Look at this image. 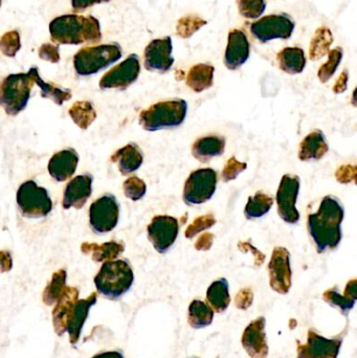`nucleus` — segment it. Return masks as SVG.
Returning a JSON list of instances; mask_svg holds the SVG:
<instances>
[{
	"label": "nucleus",
	"mask_w": 357,
	"mask_h": 358,
	"mask_svg": "<svg viewBox=\"0 0 357 358\" xmlns=\"http://www.w3.org/2000/svg\"><path fill=\"white\" fill-rule=\"evenodd\" d=\"M214 319V310L201 300H194L189 306L188 323L195 329L207 327Z\"/></svg>",
	"instance_id": "473e14b6"
},
{
	"label": "nucleus",
	"mask_w": 357,
	"mask_h": 358,
	"mask_svg": "<svg viewBox=\"0 0 357 358\" xmlns=\"http://www.w3.org/2000/svg\"><path fill=\"white\" fill-rule=\"evenodd\" d=\"M92 358H124V357L119 351H107V352L99 353Z\"/></svg>",
	"instance_id": "603ef678"
},
{
	"label": "nucleus",
	"mask_w": 357,
	"mask_h": 358,
	"mask_svg": "<svg viewBox=\"0 0 357 358\" xmlns=\"http://www.w3.org/2000/svg\"><path fill=\"white\" fill-rule=\"evenodd\" d=\"M207 299L212 308L216 313H224L231 303L228 280L222 278V279L213 282L207 289Z\"/></svg>",
	"instance_id": "7c9ffc66"
},
{
	"label": "nucleus",
	"mask_w": 357,
	"mask_h": 358,
	"mask_svg": "<svg viewBox=\"0 0 357 358\" xmlns=\"http://www.w3.org/2000/svg\"><path fill=\"white\" fill-rule=\"evenodd\" d=\"M79 300V290L75 287H65L60 298L57 301L56 306L52 310V324L54 331L58 336H63L66 332L67 319L71 309Z\"/></svg>",
	"instance_id": "4be33fe9"
},
{
	"label": "nucleus",
	"mask_w": 357,
	"mask_h": 358,
	"mask_svg": "<svg viewBox=\"0 0 357 358\" xmlns=\"http://www.w3.org/2000/svg\"><path fill=\"white\" fill-rule=\"evenodd\" d=\"M147 231L154 250L159 254H166L177 239L180 224L174 217L159 215L152 219Z\"/></svg>",
	"instance_id": "f8f14e48"
},
{
	"label": "nucleus",
	"mask_w": 357,
	"mask_h": 358,
	"mask_svg": "<svg viewBox=\"0 0 357 358\" xmlns=\"http://www.w3.org/2000/svg\"><path fill=\"white\" fill-rule=\"evenodd\" d=\"M40 59L48 61V62L58 63L60 61V52H59L58 46L52 43L42 44L38 50Z\"/></svg>",
	"instance_id": "c03bdc74"
},
{
	"label": "nucleus",
	"mask_w": 357,
	"mask_h": 358,
	"mask_svg": "<svg viewBox=\"0 0 357 358\" xmlns=\"http://www.w3.org/2000/svg\"><path fill=\"white\" fill-rule=\"evenodd\" d=\"M134 281L131 265L126 260L104 262L94 278V285L99 294L110 300H117L129 292Z\"/></svg>",
	"instance_id": "7ed1b4c3"
},
{
	"label": "nucleus",
	"mask_w": 357,
	"mask_h": 358,
	"mask_svg": "<svg viewBox=\"0 0 357 358\" xmlns=\"http://www.w3.org/2000/svg\"><path fill=\"white\" fill-rule=\"evenodd\" d=\"M296 23L287 14L268 15L252 23L251 33L261 43L275 39H289L295 31Z\"/></svg>",
	"instance_id": "1a4fd4ad"
},
{
	"label": "nucleus",
	"mask_w": 357,
	"mask_h": 358,
	"mask_svg": "<svg viewBox=\"0 0 357 358\" xmlns=\"http://www.w3.org/2000/svg\"><path fill=\"white\" fill-rule=\"evenodd\" d=\"M21 40L18 31H6L0 38V52L8 58H14L20 50Z\"/></svg>",
	"instance_id": "ea45409f"
},
{
	"label": "nucleus",
	"mask_w": 357,
	"mask_h": 358,
	"mask_svg": "<svg viewBox=\"0 0 357 358\" xmlns=\"http://www.w3.org/2000/svg\"><path fill=\"white\" fill-rule=\"evenodd\" d=\"M96 300H98V294L92 292L87 299L78 300L71 309L66 324V332H68L71 345H75L79 342L84 323L87 319L90 308L96 304Z\"/></svg>",
	"instance_id": "aec40b11"
},
{
	"label": "nucleus",
	"mask_w": 357,
	"mask_h": 358,
	"mask_svg": "<svg viewBox=\"0 0 357 358\" xmlns=\"http://www.w3.org/2000/svg\"><path fill=\"white\" fill-rule=\"evenodd\" d=\"M226 150V138L222 136H205L192 146V155L201 163H207L214 157H220Z\"/></svg>",
	"instance_id": "393cba45"
},
{
	"label": "nucleus",
	"mask_w": 357,
	"mask_h": 358,
	"mask_svg": "<svg viewBox=\"0 0 357 358\" xmlns=\"http://www.w3.org/2000/svg\"><path fill=\"white\" fill-rule=\"evenodd\" d=\"M119 219V204L115 196L106 194L98 198L89 208V224L99 235L109 233L117 227Z\"/></svg>",
	"instance_id": "9d476101"
},
{
	"label": "nucleus",
	"mask_w": 357,
	"mask_h": 358,
	"mask_svg": "<svg viewBox=\"0 0 357 358\" xmlns=\"http://www.w3.org/2000/svg\"><path fill=\"white\" fill-rule=\"evenodd\" d=\"M215 223V217L212 214L198 217V218L195 219V220L187 227L184 235H186L188 239H192L197 234L201 233V231H205V229H211Z\"/></svg>",
	"instance_id": "79ce46f5"
},
{
	"label": "nucleus",
	"mask_w": 357,
	"mask_h": 358,
	"mask_svg": "<svg viewBox=\"0 0 357 358\" xmlns=\"http://www.w3.org/2000/svg\"><path fill=\"white\" fill-rule=\"evenodd\" d=\"M111 162L117 164L119 172L123 176L133 173L142 167L144 162V155L140 147L136 144L126 145L123 148L119 149L111 157Z\"/></svg>",
	"instance_id": "b1692460"
},
{
	"label": "nucleus",
	"mask_w": 357,
	"mask_h": 358,
	"mask_svg": "<svg viewBox=\"0 0 357 358\" xmlns=\"http://www.w3.org/2000/svg\"><path fill=\"white\" fill-rule=\"evenodd\" d=\"M34 84L29 73H12L4 78L0 83V106L6 115H17L24 110Z\"/></svg>",
	"instance_id": "423d86ee"
},
{
	"label": "nucleus",
	"mask_w": 357,
	"mask_h": 358,
	"mask_svg": "<svg viewBox=\"0 0 357 358\" xmlns=\"http://www.w3.org/2000/svg\"><path fill=\"white\" fill-rule=\"evenodd\" d=\"M81 250L83 254L89 256L96 262H107L115 260L125 250V246L121 242L110 241L103 244L85 242L82 244Z\"/></svg>",
	"instance_id": "a878e982"
},
{
	"label": "nucleus",
	"mask_w": 357,
	"mask_h": 358,
	"mask_svg": "<svg viewBox=\"0 0 357 358\" xmlns=\"http://www.w3.org/2000/svg\"><path fill=\"white\" fill-rule=\"evenodd\" d=\"M344 216L343 203L333 195L323 198L319 210L308 216V231L319 254L335 250L340 245Z\"/></svg>",
	"instance_id": "f257e3e1"
},
{
	"label": "nucleus",
	"mask_w": 357,
	"mask_h": 358,
	"mask_svg": "<svg viewBox=\"0 0 357 358\" xmlns=\"http://www.w3.org/2000/svg\"><path fill=\"white\" fill-rule=\"evenodd\" d=\"M217 181V173L210 168L192 172L184 183L182 193L184 203L199 206L209 201L215 194Z\"/></svg>",
	"instance_id": "6e6552de"
},
{
	"label": "nucleus",
	"mask_w": 357,
	"mask_h": 358,
	"mask_svg": "<svg viewBox=\"0 0 357 358\" xmlns=\"http://www.w3.org/2000/svg\"><path fill=\"white\" fill-rule=\"evenodd\" d=\"M207 21L205 19L198 16H184L178 20L177 25H176V33L180 38L188 39L192 37L196 31H198L201 27L207 24Z\"/></svg>",
	"instance_id": "4c0bfd02"
},
{
	"label": "nucleus",
	"mask_w": 357,
	"mask_h": 358,
	"mask_svg": "<svg viewBox=\"0 0 357 358\" xmlns=\"http://www.w3.org/2000/svg\"><path fill=\"white\" fill-rule=\"evenodd\" d=\"M13 259L10 252L6 250H1L0 252V271L1 273H8L12 269Z\"/></svg>",
	"instance_id": "3c124183"
},
{
	"label": "nucleus",
	"mask_w": 357,
	"mask_h": 358,
	"mask_svg": "<svg viewBox=\"0 0 357 358\" xmlns=\"http://www.w3.org/2000/svg\"><path fill=\"white\" fill-rule=\"evenodd\" d=\"M173 43L170 36L152 40L145 48L144 64L147 71L166 73L174 64Z\"/></svg>",
	"instance_id": "4468645a"
},
{
	"label": "nucleus",
	"mask_w": 357,
	"mask_h": 358,
	"mask_svg": "<svg viewBox=\"0 0 357 358\" xmlns=\"http://www.w3.org/2000/svg\"><path fill=\"white\" fill-rule=\"evenodd\" d=\"M188 103L182 99L163 101L145 109L140 115V124L146 131H159L178 127L184 123Z\"/></svg>",
	"instance_id": "20e7f679"
},
{
	"label": "nucleus",
	"mask_w": 357,
	"mask_h": 358,
	"mask_svg": "<svg viewBox=\"0 0 357 358\" xmlns=\"http://www.w3.org/2000/svg\"><path fill=\"white\" fill-rule=\"evenodd\" d=\"M266 321L263 317L252 322L243 332V348L252 358H266L268 355V345L265 334Z\"/></svg>",
	"instance_id": "a211bd4d"
},
{
	"label": "nucleus",
	"mask_w": 357,
	"mask_h": 358,
	"mask_svg": "<svg viewBox=\"0 0 357 358\" xmlns=\"http://www.w3.org/2000/svg\"><path fill=\"white\" fill-rule=\"evenodd\" d=\"M68 113L73 119V123L83 130L87 129L96 119V110H94L92 103L87 102V101L75 102L69 108Z\"/></svg>",
	"instance_id": "f704fd0d"
},
{
	"label": "nucleus",
	"mask_w": 357,
	"mask_h": 358,
	"mask_svg": "<svg viewBox=\"0 0 357 358\" xmlns=\"http://www.w3.org/2000/svg\"><path fill=\"white\" fill-rule=\"evenodd\" d=\"M29 75L33 78L34 83L41 90L42 98L50 99L57 105H63V103L71 99V90L59 87L54 84L48 83L40 77L37 67H31L29 71Z\"/></svg>",
	"instance_id": "c756f323"
},
{
	"label": "nucleus",
	"mask_w": 357,
	"mask_h": 358,
	"mask_svg": "<svg viewBox=\"0 0 357 358\" xmlns=\"http://www.w3.org/2000/svg\"><path fill=\"white\" fill-rule=\"evenodd\" d=\"M16 202L22 216L27 218H43L52 210V201L48 189L34 180H27L19 187Z\"/></svg>",
	"instance_id": "0eeeda50"
},
{
	"label": "nucleus",
	"mask_w": 357,
	"mask_h": 358,
	"mask_svg": "<svg viewBox=\"0 0 357 358\" xmlns=\"http://www.w3.org/2000/svg\"><path fill=\"white\" fill-rule=\"evenodd\" d=\"M343 57L344 50L340 46L328 52V60L319 69L318 77L322 83H327L333 77L343 60Z\"/></svg>",
	"instance_id": "e433bc0d"
},
{
	"label": "nucleus",
	"mask_w": 357,
	"mask_h": 358,
	"mask_svg": "<svg viewBox=\"0 0 357 358\" xmlns=\"http://www.w3.org/2000/svg\"><path fill=\"white\" fill-rule=\"evenodd\" d=\"M253 302V294L249 289H243L237 294L236 304L239 308H247Z\"/></svg>",
	"instance_id": "de8ad7c7"
},
{
	"label": "nucleus",
	"mask_w": 357,
	"mask_h": 358,
	"mask_svg": "<svg viewBox=\"0 0 357 358\" xmlns=\"http://www.w3.org/2000/svg\"><path fill=\"white\" fill-rule=\"evenodd\" d=\"M79 155L73 149L59 151L50 159L48 173L54 180L63 182L71 178L77 170Z\"/></svg>",
	"instance_id": "412c9836"
},
{
	"label": "nucleus",
	"mask_w": 357,
	"mask_h": 358,
	"mask_svg": "<svg viewBox=\"0 0 357 358\" xmlns=\"http://www.w3.org/2000/svg\"><path fill=\"white\" fill-rule=\"evenodd\" d=\"M343 338H323L314 330L308 331L305 345H298L297 358H337L341 350Z\"/></svg>",
	"instance_id": "dca6fc26"
},
{
	"label": "nucleus",
	"mask_w": 357,
	"mask_h": 358,
	"mask_svg": "<svg viewBox=\"0 0 357 358\" xmlns=\"http://www.w3.org/2000/svg\"><path fill=\"white\" fill-rule=\"evenodd\" d=\"M123 56L121 46L117 43L100 44L81 48L73 57L75 73L81 77L96 75L117 62Z\"/></svg>",
	"instance_id": "39448f33"
},
{
	"label": "nucleus",
	"mask_w": 357,
	"mask_h": 358,
	"mask_svg": "<svg viewBox=\"0 0 357 358\" xmlns=\"http://www.w3.org/2000/svg\"><path fill=\"white\" fill-rule=\"evenodd\" d=\"M356 284V279L348 282L344 294H340L337 287L330 288V289L324 292L323 299H324L325 302L328 303L331 306L339 308L343 315H347L356 305L357 298Z\"/></svg>",
	"instance_id": "bb28decb"
},
{
	"label": "nucleus",
	"mask_w": 357,
	"mask_h": 358,
	"mask_svg": "<svg viewBox=\"0 0 357 358\" xmlns=\"http://www.w3.org/2000/svg\"><path fill=\"white\" fill-rule=\"evenodd\" d=\"M333 43V34L326 25L319 27L314 31V37L310 42L309 58L312 61L320 60L330 52V46Z\"/></svg>",
	"instance_id": "2f4dec72"
},
{
	"label": "nucleus",
	"mask_w": 357,
	"mask_h": 358,
	"mask_svg": "<svg viewBox=\"0 0 357 358\" xmlns=\"http://www.w3.org/2000/svg\"><path fill=\"white\" fill-rule=\"evenodd\" d=\"M2 0H0V8H1Z\"/></svg>",
	"instance_id": "864d4df0"
},
{
	"label": "nucleus",
	"mask_w": 357,
	"mask_h": 358,
	"mask_svg": "<svg viewBox=\"0 0 357 358\" xmlns=\"http://www.w3.org/2000/svg\"><path fill=\"white\" fill-rule=\"evenodd\" d=\"M337 181L341 183H349L351 181H356V166L346 165L340 168L337 171Z\"/></svg>",
	"instance_id": "a18cd8bd"
},
{
	"label": "nucleus",
	"mask_w": 357,
	"mask_h": 358,
	"mask_svg": "<svg viewBox=\"0 0 357 358\" xmlns=\"http://www.w3.org/2000/svg\"><path fill=\"white\" fill-rule=\"evenodd\" d=\"M52 41L58 44H96L102 40L98 19L77 14L61 15L50 23Z\"/></svg>",
	"instance_id": "f03ea898"
},
{
	"label": "nucleus",
	"mask_w": 357,
	"mask_h": 358,
	"mask_svg": "<svg viewBox=\"0 0 357 358\" xmlns=\"http://www.w3.org/2000/svg\"><path fill=\"white\" fill-rule=\"evenodd\" d=\"M279 69L289 75L303 73L306 66L305 52L301 48H285L277 56Z\"/></svg>",
	"instance_id": "cd10ccee"
},
{
	"label": "nucleus",
	"mask_w": 357,
	"mask_h": 358,
	"mask_svg": "<svg viewBox=\"0 0 357 358\" xmlns=\"http://www.w3.org/2000/svg\"><path fill=\"white\" fill-rule=\"evenodd\" d=\"M92 178L89 174L78 176L67 183L63 193L62 206L65 210L68 208H82L89 199L92 193Z\"/></svg>",
	"instance_id": "6ab92c4d"
},
{
	"label": "nucleus",
	"mask_w": 357,
	"mask_h": 358,
	"mask_svg": "<svg viewBox=\"0 0 357 358\" xmlns=\"http://www.w3.org/2000/svg\"><path fill=\"white\" fill-rule=\"evenodd\" d=\"M348 81H349V71L347 69H344L343 73L340 76L339 79L335 82L333 85V90L335 94H343L347 90Z\"/></svg>",
	"instance_id": "49530a36"
},
{
	"label": "nucleus",
	"mask_w": 357,
	"mask_h": 358,
	"mask_svg": "<svg viewBox=\"0 0 357 358\" xmlns=\"http://www.w3.org/2000/svg\"><path fill=\"white\" fill-rule=\"evenodd\" d=\"M326 136L321 130L308 134L300 145L299 159L302 162L320 161L328 152Z\"/></svg>",
	"instance_id": "5701e85b"
},
{
	"label": "nucleus",
	"mask_w": 357,
	"mask_h": 358,
	"mask_svg": "<svg viewBox=\"0 0 357 358\" xmlns=\"http://www.w3.org/2000/svg\"><path fill=\"white\" fill-rule=\"evenodd\" d=\"M239 13L247 19H258L266 10L265 0H238Z\"/></svg>",
	"instance_id": "58836bf2"
},
{
	"label": "nucleus",
	"mask_w": 357,
	"mask_h": 358,
	"mask_svg": "<svg viewBox=\"0 0 357 358\" xmlns=\"http://www.w3.org/2000/svg\"><path fill=\"white\" fill-rule=\"evenodd\" d=\"M299 176L285 174L280 181L277 192V206L278 214L284 222L297 224L300 221V213L297 208L298 196L300 192Z\"/></svg>",
	"instance_id": "9b49d317"
},
{
	"label": "nucleus",
	"mask_w": 357,
	"mask_h": 358,
	"mask_svg": "<svg viewBox=\"0 0 357 358\" xmlns=\"http://www.w3.org/2000/svg\"><path fill=\"white\" fill-rule=\"evenodd\" d=\"M110 0H71V6L75 10H84L96 4L105 3Z\"/></svg>",
	"instance_id": "8fccbe9b"
},
{
	"label": "nucleus",
	"mask_w": 357,
	"mask_h": 358,
	"mask_svg": "<svg viewBox=\"0 0 357 358\" xmlns=\"http://www.w3.org/2000/svg\"><path fill=\"white\" fill-rule=\"evenodd\" d=\"M270 284L272 290L280 294H286L291 287V254L282 246L272 252L270 264Z\"/></svg>",
	"instance_id": "2eb2a0df"
},
{
	"label": "nucleus",
	"mask_w": 357,
	"mask_h": 358,
	"mask_svg": "<svg viewBox=\"0 0 357 358\" xmlns=\"http://www.w3.org/2000/svg\"><path fill=\"white\" fill-rule=\"evenodd\" d=\"M140 73V58L138 55H129L123 62L103 76L100 87L102 90H126L138 80Z\"/></svg>",
	"instance_id": "ddd939ff"
},
{
	"label": "nucleus",
	"mask_w": 357,
	"mask_h": 358,
	"mask_svg": "<svg viewBox=\"0 0 357 358\" xmlns=\"http://www.w3.org/2000/svg\"><path fill=\"white\" fill-rule=\"evenodd\" d=\"M67 273L65 269H59L52 275V280L44 289L42 294V300L48 306H52L57 303L58 299L62 294L63 290L66 287Z\"/></svg>",
	"instance_id": "c9c22d12"
},
{
	"label": "nucleus",
	"mask_w": 357,
	"mask_h": 358,
	"mask_svg": "<svg viewBox=\"0 0 357 358\" xmlns=\"http://www.w3.org/2000/svg\"><path fill=\"white\" fill-rule=\"evenodd\" d=\"M124 194L132 201H138L146 195L147 185L143 179L136 178H128L123 185Z\"/></svg>",
	"instance_id": "a19ab883"
},
{
	"label": "nucleus",
	"mask_w": 357,
	"mask_h": 358,
	"mask_svg": "<svg viewBox=\"0 0 357 358\" xmlns=\"http://www.w3.org/2000/svg\"><path fill=\"white\" fill-rule=\"evenodd\" d=\"M251 55V43L247 34L242 29L230 31L228 45L224 52V64L231 71L240 69L249 60Z\"/></svg>",
	"instance_id": "f3484780"
},
{
	"label": "nucleus",
	"mask_w": 357,
	"mask_h": 358,
	"mask_svg": "<svg viewBox=\"0 0 357 358\" xmlns=\"http://www.w3.org/2000/svg\"><path fill=\"white\" fill-rule=\"evenodd\" d=\"M214 235L212 233H205L198 238L196 243H195V248L197 250H209L213 245Z\"/></svg>",
	"instance_id": "09e8293b"
},
{
	"label": "nucleus",
	"mask_w": 357,
	"mask_h": 358,
	"mask_svg": "<svg viewBox=\"0 0 357 358\" xmlns=\"http://www.w3.org/2000/svg\"><path fill=\"white\" fill-rule=\"evenodd\" d=\"M214 73H215V69L213 65L205 64V63L194 65L187 76V85L193 92H205L213 86Z\"/></svg>",
	"instance_id": "c85d7f7f"
},
{
	"label": "nucleus",
	"mask_w": 357,
	"mask_h": 358,
	"mask_svg": "<svg viewBox=\"0 0 357 358\" xmlns=\"http://www.w3.org/2000/svg\"><path fill=\"white\" fill-rule=\"evenodd\" d=\"M274 204V199L263 192H257L247 200L245 216L247 220H256L265 216Z\"/></svg>",
	"instance_id": "72a5a7b5"
},
{
	"label": "nucleus",
	"mask_w": 357,
	"mask_h": 358,
	"mask_svg": "<svg viewBox=\"0 0 357 358\" xmlns=\"http://www.w3.org/2000/svg\"><path fill=\"white\" fill-rule=\"evenodd\" d=\"M247 168V164L237 161L235 157H231L226 165L224 166V171H222V179L226 182L235 180L238 178L239 174L242 173Z\"/></svg>",
	"instance_id": "37998d69"
}]
</instances>
